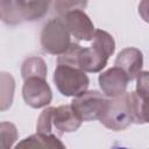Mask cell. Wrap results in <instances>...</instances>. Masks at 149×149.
Masks as SVG:
<instances>
[{
	"label": "cell",
	"mask_w": 149,
	"mask_h": 149,
	"mask_svg": "<svg viewBox=\"0 0 149 149\" xmlns=\"http://www.w3.org/2000/svg\"><path fill=\"white\" fill-rule=\"evenodd\" d=\"M92 41L90 48H81L78 43H71L58 56L57 63L78 68L84 72H100L107 65L109 56L114 54L115 42L111 34L101 29L94 31Z\"/></svg>",
	"instance_id": "cell-1"
},
{
	"label": "cell",
	"mask_w": 149,
	"mask_h": 149,
	"mask_svg": "<svg viewBox=\"0 0 149 149\" xmlns=\"http://www.w3.org/2000/svg\"><path fill=\"white\" fill-rule=\"evenodd\" d=\"M54 83L61 94L65 97H77L87 90L90 79L83 70L57 63L54 72Z\"/></svg>",
	"instance_id": "cell-2"
},
{
	"label": "cell",
	"mask_w": 149,
	"mask_h": 149,
	"mask_svg": "<svg viewBox=\"0 0 149 149\" xmlns=\"http://www.w3.org/2000/svg\"><path fill=\"white\" fill-rule=\"evenodd\" d=\"M99 121L106 128L115 132L123 130L130 126V123H133V119L128 92L107 99L105 111L99 118Z\"/></svg>",
	"instance_id": "cell-3"
},
{
	"label": "cell",
	"mask_w": 149,
	"mask_h": 149,
	"mask_svg": "<svg viewBox=\"0 0 149 149\" xmlns=\"http://www.w3.org/2000/svg\"><path fill=\"white\" fill-rule=\"evenodd\" d=\"M70 31L63 20L57 17L48 21L41 31L42 49L51 55H62L71 44Z\"/></svg>",
	"instance_id": "cell-4"
},
{
	"label": "cell",
	"mask_w": 149,
	"mask_h": 149,
	"mask_svg": "<svg viewBox=\"0 0 149 149\" xmlns=\"http://www.w3.org/2000/svg\"><path fill=\"white\" fill-rule=\"evenodd\" d=\"M107 98L98 91H85L73 98L71 107L81 119V121L99 120L105 111Z\"/></svg>",
	"instance_id": "cell-5"
},
{
	"label": "cell",
	"mask_w": 149,
	"mask_h": 149,
	"mask_svg": "<svg viewBox=\"0 0 149 149\" xmlns=\"http://www.w3.org/2000/svg\"><path fill=\"white\" fill-rule=\"evenodd\" d=\"M22 97L28 106L33 108H42L51 102L52 92L47 83V79L30 77L24 79L22 86Z\"/></svg>",
	"instance_id": "cell-6"
},
{
	"label": "cell",
	"mask_w": 149,
	"mask_h": 149,
	"mask_svg": "<svg viewBox=\"0 0 149 149\" xmlns=\"http://www.w3.org/2000/svg\"><path fill=\"white\" fill-rule=\"evenodd\" d=\"M63 20L72 35L78 41H92L95 28L88 15L83 9H74L66 13L63 16Z\"/></svg>",
	"instance_id": "cell-7"
},
{
	"label": "cell",
	"mask_w": 149,
	"mask_h": 149,
	"mask_svg": "<svg viewBox=\"0 0 149 149\" xmlns=\"http://www.w3.org/2000/svg\"><path fill=\"white\" fill-rule=\"evenodd\" d=\"M98 81L102 93L108 98H113L126 92L129 79L120 68L114 66L100 73Z\"/></svg>",
	"instance_id": "cell-8"
},
{
	"label": "cell",
	"mask_w": 149,
	"mask_h": 149,
	"mask_svg": "<svg viewBox=\"0 0 149 149\" xmlns=\"http://www.w3.org/2000/svg\"><path fill=\"white\" fill-rule=\"evenodd\" d=\"M115 66L120 68L127 74L129 81L134 80L137 74L142 71L143 55L136 48H125L118 54L115 58Z\"/></svg>",
	"instance_id": "cell-9"
},
{
	"label": "cell",
	"mask_w": 149,
	"mask_h": 149,
	"mask_svg": "<svg viewBox=\"0 0 149 149\" xmlns=\"http://www.w3.org/2000/svg\"><path fill=\"white\" fill-rule=\"evenodd\" d=\"M81 119L71 107V105H62L58 107H54L52 126L59 132V134L76 132L81 126Z\"/></svg>",
	"instance_id": "cell-10"
},
{
	"label": "cell",
	"mask_w": 149,
	"mask_h": 149,
	"mask_svg": "<svg viewBox=\"0 0 149 149\" xmlns=\"http://www.w3.org/2000/svg\"><path fill=\"white\" fill-rule=\"evenodd\" d=\"M51 0H16L20 15L23 21H37L49 10Z\"/></svg>",
	"instance_id": "cell-11"
},
{
	"label": "cell",
	"mask_w": 149,
	"mask_h": 149,
	"mask_svg": "<svg viewBox=\"0 0 149 149\" xmlns=\"http://www.w3.org/2000/svg\"><path fill=\"white\" fill-rule=\"evenodd\" d=\"M16 148H43V149H54V148H65V146L62 143V141L52 133L43 134V133H36L34 135H30L19 142Z\"/></svg>",
	"instance_id": "cell-12"
},
{
	"label": "cell",
	"mask_w": 149,
	"mask_h": 149,
	"mask_svg": "<svg viewBox=\"0 0 149 149\" xmlns=\"http://www.w3.org/2000/svg\"><path fill=\"white\" fill-rule=\"evenodd\" d=\"M15 80L9 72H0V112L10 108L14 99Z\"/></svg>",
	"instance_id": "cell-13"
},
{
	"label": "cell",
	"mask_w": 149,
	"mask_h": 149,
	"mask_svg": "<svg viewBox=\"0 0 149 149\" xmlns=\"http://www.w3.org/2000/svg\"><path fill=\"white\" fill-rule=\"evenodd\" d=\"M47 64L41 57H29L24 59L21 66V74L23 80L30 77H40L47 79Z\"/></svg>",
	"instance_id": "cell-14"
},
{
	"label": "cell",
	"mask_w": 149,
	"mask_h": 149,
	"mask_svg": "<svg viewBox=\"0 0 149 149\" xmlns=\"http://www.w3.org/2000/svg\"><path fill=\"white\" fill-rule=\"evenodd\" d=\"M130 113L134 123L144 125L147 123V113H146V101L147 98L142 97L137 92H128Z\"/></svg>",
	"instance_id": "cell-15"
},
{
	"label": "cell",
	"mask_w": 149,
	"mask_h": 149,
	"mask_svg": "<svg viewBox=\"0 0 149 149\" xmlns=\"http://www.w3.org/2000/svg\"><path fill=\"white\" fill-rule=\"evenodd\" d=\"M0 20L8 26H16L23 22L16 0H0Z\"/></svg>",
	"instance_id": "cell-16"
},
{
	"label": "cell",
	"mask_w": 149,
	"mask_h": 149,
	"mask_svg": "<svg viewBox=\"0 0 149 149\" xmlns=\"http://www.w3.org/2000/svg\"><path fill=\"white\" fill-rule=\"evenodd\" d=\"M19 133L12 122H0V149H9L17 141Z\"/></svg>",
	"instance_id": "cell-17"
},
{
	"label": "cell",
	"mask_w": 149,
	"mask_h": 149,
	"mask_svg": "<svg viewBox=\"0 0 149 149\" xmlns=\"http://www.w3.org/2000/svg\"><path fill=\"white\" fill-rule=\"evenodd\" d=\"M88 0H51L55 13L63 17L66 13L74 9H85Z\"/></svg>",
	"instance_id": "cell-18"
},
{
	"label": "cell",
	"mask_w": 149,
	"mask_h": 149,
	"mask_svg": "<svg viewBox=\"0 0 149 149\" xmlns=\"http://www.w3.org/2000/svg\"><path fill=\"white\" fill-rule=\"evenodd\" d=\"M52 111H54V107H48L41 113V115L38 116V120H37V125H36L37 133H43V134L51 133Z\"/></svg>",
	"instance_id": "cell-19"
},
{
	"label": "cell",
	"mask_w": 149,
	"mask_h": 149,
	"mask_svg": "<svg viewBox=\"0 0 149 149\" xmlns=\"http://www.w3.org/2000/svg\"><path fill=\"white\" fill-rule=\"evenodd\" d=\"M136 92L142 97L147 98L148 95V72L141 71L136 77Z\"/></svg>",
	"instance_id": "cell-20"
}]
</instances>
